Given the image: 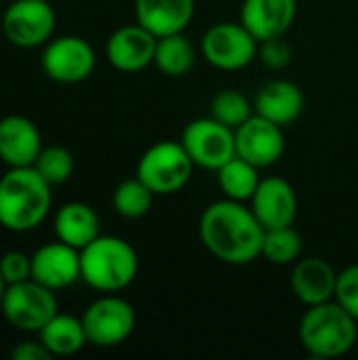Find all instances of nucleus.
Returning <instances> with one entry per match:
<instances>
[{
  "mask_svg": "<svg viewBox=\"0 0 358 360\" xmlns=\"http://www.w3.org/2000/svg\"><path fill=\"white\" fill-rule=\"evenodd\" d=\"M266 228L249 205L224 198L211 202L198 221L203 247L222 264L249 266L262 257Z\"/></svg>",
  "mask_w": 358,
  "mask_h": 360,
  "instance_id": "1",
  "label": "nucleus"
},
{
  "mask_svg": "<svg viewBox=\"0 0 358 360\" xmlns=\"http://www.w3.org/2000/svg\"><path fill=\"white\" fill-rule=\"evenodd\" d=\"M51 184L34 167H8L0 177V226L8 232H32L51 213Z\"/></svg>",
  "mask_w": 358,
  "mask_h": 360,
  "instance_id": "2",
  "label": "nucleus"
},
{
  "mask_svg": "<svg viewBox=\"0 0 358 360\" xmlns=\"http://www.w3.org/2000/svg\"><path fill=\"white\" fill-rule=\"evenodd\" d=\"M302 348L314 359H340L358 342V321L335 300L308 306L298 325Z\"/></svg>",
  "mask_w": 358,
  "mask_h": 360,
  "instance_id": "3",
  "label": "nucleus"
},
{
  "mask_svg": "<svg viewBox=\"0 0 358 360\" xmlns=\"http://www.w3.org/2000/svg\"><path fill=\"white\" fill-rule=\"evenodd\" d=\"M139 272V257L131 243L120 236L99 234L80 249V281L99 293L127 289Z\"/></svg>",
  "mask_w": 358,
  "mask_h": 360,
  "instance_id": "4",
  "label": "nucleus"
},
{
  "mask_svg": "<svg viewBox=\"0 0 358 360\" xmlns=\"http://www.w3.org/2000/svg\"><path fill=\"white\" fill-rule=\"evenodd\" d=\"M194 167L181 141H158L141 154L135 175L156 196H169L190 184Z\"/></svg>",
  "mask_w": 358,
  "mask_h": 360,
  "instance_id": "5",
  "label": "nucleus"
},
{
  "mask_svg": "<svg viewBox=\"0 0 358 360\" xmlns=\"http://www.w3.org/2000/svg\"><path fill=\"white\" fill-rule=\"evenodd\" d=\"M80 321L89 344L95 348H116L124 344L137 325L133 306L114 293H106L89 304Z\"/></svg>",
  "mask_w": 358,
  "mask_h": 360,
  "instance_id": "6",
  "label": "nucleus"
},
{
  "mask_svg": "<svg viewBox=\"0 0 358 360\" xmlns=\"http://www.w3.org/2000/svg\"><path fill=\"white\" fill-rule=\"evenodd\" d=\"M260 40L238 21L213 23L200 40L203 57L209 65L224 72L245 70L257 59Z\"/></svg>",
  "mask_w": 358,
  "mask_h": 360,
  "instance_id": "7",
  "label": "nucleus"
},
{
  "mask_svg": "<svg viewBox=\"0 0 358 360\" xmlns=\"http://www.w3.org/2000/svg\"><path fill=\"white\" fill-rule=\"evenodd\" d=\"M0 312L11 327L38 333L59 312V304L55 291L30 278L6 287L0 302Z\"/></svg>",
  "mask_w": 358,
  "mask_h": 360,
  "instance_id": "8",
  "label": "nucleus"
},
{
  "mask_svg": "<svg viewBox=\"0 0 358 360\" xmlns=\"http://www.w3.org/2000/svg\"><path fill=\"white\" fill-rule=\"evenodd\" d=\"M181 146L192 162L200 169L217 171L236 156L234 129L222 124L213 116L196 118L181 131Z\"/></svg>",
  "mask_w": 358,
  "mask_h": 360,
  "instance_id": "9",
  "label": "nucleus"
},
{
  "mask_svg": "<svg viewBox=\"0 0 358 360\" xmlns=\"http://www.w3.org/2000/svg\"><path fill=\"white\" fill-rule=\"evenodd\" d=\"M55 11L49 0H13L2 15L4 38L19 49L44 46L55 32Z\"/></svg>",
  "mask_w": 358,
  "mask_h": 360,
  "instance_id": "10",
  "label": "nucleus"
},
{
  "mask_svg": "<svg viewBox=\"0 0 358 360\" xmlns=\"http://www.w3.org/2000/svg\"><path fill=\"white\" fill-rule=\"evenodd\" d=\"M40 63L51 80L61 84H76L93 74L97 57L89 40L68 34L51 38L44 44Z\"/></svg>",
  "mask_w": 358,
  "mask_h": 360,
  "instance_id": "11",
  "label": "nucleus"
},
{
  "mask_svg": "<svg viewBox=\"0 0 358 360\" xmlns=\"http://www.w3.org/2000/svg\"><path fill=\"white\" fill-rule=\"evenodd\" d=\"M285 127L253 114L238 129H234L236 156L255 165L257 169H268L276 165L285 154Z\"/></svg>",
  "mask_w": 358,
  "mask_h": 360,
  "instance_id": "12",
  "label": "nucleus"
},
{
  "mask_svg": "<svg viewBox=\"0 0 358 360\" xmlns=\"http://www.w3.org/2000/svg\"><path fill=\"white\" fill-rule=\"evenodd\" d=\"M158 38L141 23L118 27L106 44V57L112 68L124 74H135L154 63Z\"/></svg>",
  "mask_w": 358,
  "mask_h": 360,
  "instance_id": "13",
  "label": "nucleus"
},
{
  "mask_svg": "<svg viewBox=\"0 0 358 360\" xmlns=\"http://www.w3.org/2000/svg\"><path fill=\"white\" fill-rule=\"evenodd\" d=\"M249 207L266 230L293 226L298 217V194L287 179L270 175L260 181Z\"/></svg>",
  "mask_w": 358,
  "mask_h": 360,
  "instance_id": "14",
  "label": "nucleus"
},
{
  "mask_svg": "<svg viewBox=\"0 0 358 360\" xmlns=\"http://www.w3.org/2000/svg\"><path fill=\"white\" fill-rule=\"evenodd\" d=\"M32 281L51 291H61L80 281V251L55 240L42 245L32 255Z\"/></svg>",
  "mask_w": 358,
  "mask_h": 360,
  "instance_id": "15",
  "label": "nucleus"
},
{
  "mask_svg": "<svg viewBox=\"0 0 358 360\" xmlns=\"http://www.w3.org/2000/svg\"><path fill=\"white\" fill-rule=\"evenodd\" d=\"M42 148V135L27 116L11 114L0 120V160L6 167H34Z\"/></svg>",
  "mask_w": 358,
  "mask_h": 360,
  "instance_id": "16",
  "label": "nucleus"
},
{
  "mask_svg": "<svg viewBox=\"0 0 358 360\" xmlns=\"http://www.w3.org/2000/svg\"><path fill=\"white\" fill-rule=\"evenodd\" d=\"M298 15V0H245L241 23L260 40L285 36Z\"/></svg>",
  "mask_w": 358,
  "mask_h": 360,
  "instance_id": "17",
  "label": "nucleus"
},
{
  "mask_svg": "<svg viewBox=\"0 0 358 360\" xmlns=\"http://www.w3.org/2000/svg\"><path fill=\"white\" fill-rule=\"evenodd\" d=\"M338 272L323 257H300L291 270V289L308 308L331 302L335 297Z\"/></svg>",
  "mask_w": 358,
  "mask_h": 360,
  "instance_id": "18",
  "label": "nucleus"
},
{
  "mask_svg": "<svg viewBox=\"0 0 358 360\" xmlns=\"http://www.w3.org/2000/svg\"><path fill=\"white\" fill-rule=\"evenodd\" d=\"M304 93L302 89L287 80V78H274L268 80L255 95L253 99V110L255 114L281 124L289 127L295 122L302 112H304Z\"/></svg>",
  "mask_w": 358,
  "mask_h": 360,
  "instance_id": "19",
  "label": "nucleus"
},
{
  "mask_svg": "<svg viewBox=\"0 0 358 360\" xmlns=\"http://www.w3.org/2000/svg\"><path fill=\"white\" fill-rule=\"evenodd\" d=\"M194 0H135V19L156 38L184 32L194 19Z\"/></svg>",
  "mask_w": 358,
  "mask_h": 360,
  "instance_id": "20",
  "label": "nucleus"
},
{
  "mask_svg": "<svg viewBox=\"0 0 358 360\" xmlns=\"http://www.w3.org/2000/svg\"><path fill=\"white\" fill-rule=\"evenodd\" d=\"M53 230L57 240L74 247V249H84L89 243H93L101 232H99V215L95 209L87 202H65L63 207L57 209L55 219H53Z\"/></svg>",
  "mask_w": 358,
  "mask_h": 360,
  "instance_id": "21",
  "label": "nucleus"
},
{
  "mask_svg": "<svg viewBox=\"0 0 358 360\" xmlns=\"http://www.w3.org/2000/svg\"><path fill=\"white\" fill-rule=\"evenodd\" d=\"M38 340L51 352V356H72L89 344L82 321L63 312H57L38 331Z\"/></svg>",
  "mask_w": 358,
  "mask_h": 360,
  "instance_id": "22",
  "label": "nucleus"
},
{
  "mask_svg": "<svg viewBox=\"0 0 358 360\" xmlns=\"http://www.w3.org/2000/svg\"><path fill=\"white\" fill-rule=\"evenodd\" d=\"M194 61H196L194 44L190 42V38L184 36V32L158 38L154 65L160 74L171 76V78L186 76L194 68Z\"/></svg>",
  "mask_w": 358,
  "mask_h": 360,
  "instance_id": "23",
  "label": "nucleus"
},
{
  "mask_svg": "<svg viewBox=\"0 0 358 360\" xmlns=\"http://www.w3.org/2000/svg\"><path fill=\"white\" fill-rule=\"evenodd\" d=\"M260 181H262L260 169L241 156H234L222 169H217V184L224 196L238 200V202H249Z\"/></svg>",
  "mask_w": 358,
  "mask_h": 360,
  "instance_id": "24",
  "label": "nucleus"
},
{
  "mask_svg": "<svg viewBox=\"0 0 358 360\" xmlns=\"http://www.w3.org/2000/svg\"><path fill=\"white\" fill-rule=\"evenodd\" d=\"M302 236L293 226L272 228L264 234L262 257L272 266H293L302 257Z\"/></svg>",
  "mask_w": 358,
  "mask_h": 360,
  "instance_id": "25",
  "label": "nucleus"
},
{
  "mask_svg": "<svg viewBox=\"0 0 358 360\" xmlns=\"http://www.w3.org/2000/svg\"><path fill=\"white\" fill-rule=\"evenodd\" d=\"M154 196L156 194L135 175L133 179H124L116 186L112 194V207L124 219H139L150 213Z\"/></svg>",
  "mask_w": 358,
  "mask_h": 360,
  "instance_id": "26",
  "label": "nucleus"
},
{
  "mask_svg": "<svg viewBox=\"0 0 358 360\" xmlns=\"http://www.w3.org/2000/svg\"><path fill=\"white\" fill-rule=\"evenodd\" d=\"M255 114L249 97L238 89H224L211 99V116L230 129H238Z\"/></svg>",
  "mask_w": 358,
  "mask_h": 360,
  "instance_id": "27",
  "label": "nucleus"
},
{
  "mask_svg": "<svg viewBox=\"0 0 358 360\" xmlns=\"http://www.w3.org/2000/svg\"><path fill=\"white\" fill-rule=\"evenodd\" d=\"M34 169L51 184V186H59L65 184L72 173H74V156L70 150L61 148V146H46L42 148V152L38 154Z\"/></svg>",
  "mask_w": 358,
  "mask_h": 360,
  "instance_id": "28",
  "label": "nucleus"
},
{
  "mask_svg": "<svg viewBox=\"0 0 358 360\" xmlns=\"http://www.w3.org/2000/svg\"><path fill=\"white\" fill-rule=\"evenodd\" d=\"M257 59L264 63V68H268V70H272V72H281V70H285V68L291 63V59H293V49H291V44L285 40V36L270 38V40L260 42Z\"/></svg>",
  "mask_w": 358,
  "mask_h": 360,
  "instance_id": "29",
  "label": "nucleus"
},
{
  "mask_svg": "<svg viewBox=\"0 0 358 360\" xmlns=\"http://www.w3.org/2000/svg\"><path fill=\"white\" fill-rule=\"evenodd\" d=\"M333 300L358 321V264L338 272V285H335Z\"/></svg>",
  "mask_w": 358,
  "mask_h": 360,
  "instance_id": "30",
  "label": "nucleus"
},
{
  "mask_svg": "<svg viewBox=\"0 0 358 360\" xmlns=\"http://www.w3.org/2000/svg\"><path fill=\"white\" fill-rule=\"evenodd\" d=\"M0 274L6 285H17L32 278V255L8 251L0 257Z\"/></svg>",
  "mask_w": 358,
  "mask_h": 360,
  "instance_id": "31",
  "label": "nucleus"
},
{
  "mask_svg": "<svg viewBox=\"0 0 358 360\" xmlns=\"http://www.w3.org/2000/svg\"><path fill=\"white\" fill-rule=\"evenodd\" d=\"M13 360H51V352L42 346V342H21L11 350Z\"/></svg>",
  "mask_w": 358,
  "mask_h": 360,
  "instance_id": "32",
  "label": "nucleus"
},
{
  "mask_svg": "<svg viewBox=\"0 0 358 360\" xmlns=\"http://www.w3.org/2000/svg\"><path fill=\"white\" fill-rule=\"evenodd\" d=\"M6 283H4V278H2V274H0V302H2V297H4V291H6Z\"/></svg>",
  "mask_w": 358,
  "mask_h": 360,
  "instance_id": "33",
  "label": "nucleus"
}]
</instances>
